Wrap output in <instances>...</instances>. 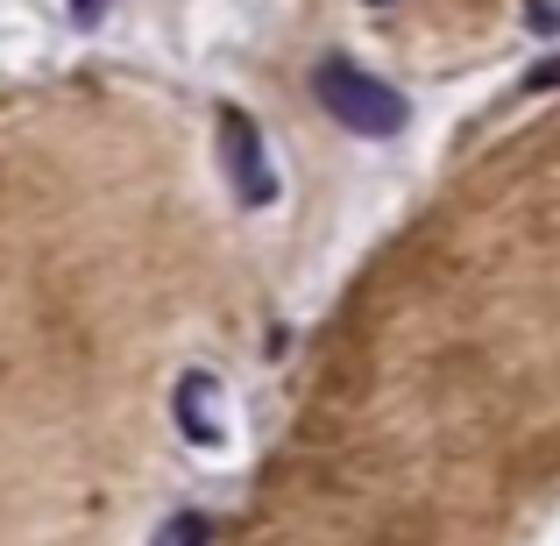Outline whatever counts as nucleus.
Wrapping results in <instances>:
<instances>
[{"mask_svg": "<svg viewBox=\"0 0 560 546\" xmlns=\"http://www.w3.org/2000/svg\"><path fill=\"white\" fill-rule=\"evenodd\" d=\"M370 8H390V0H370Z\"/></svg>", "mask_w": 560, "mask_h": 546, "instance_id": "nucleus-8", "label": "nucleus"}, {"mask_svg": "<svg viewBox=\"0 0 560 546\" xmlns=\"http://www.w3.org/2000/svg\"><path fill=\"white\" fill-rule=\"evenodd\" d=\"M156 546H213V519H206V511H178V519L156 533Z\"/></svg>", "mask_w": 560, "mask_h": 546, "instance_id": "nucleus-4", "label": "nucleus"}, {"mask_svg": "<svg viewBox=\"0 0 560 546\" xmlns=\"http://www.w3.org/2000/svg\"><path fill=\"white\" fill-rule=\"evenodd\" d=\"M553 85H560V57H547V65L525 71V93H553Z\"/></svg>", "mask_w": 560, "mask_h": 546, "instance_id": "nucleus-6", "label": "nucleus"}, {"mask_svg": "<svg viewBox=\"0 0 560 546\" xmlns=\"http://www.w3.org/2000/svg\"><path fill=\"white\" fill-rule=\"evenodd\" d=\"M213 405H220V376H213V369H185V376L171 383V426H178L199 454L228 448V426H220Z\"/></svg>", "mask_w": 560, "mask_h": 546, "instance_id": "nucleus-3", "label": "nucleus"}, {"mask_svg": "<svg viewBox=\"0 0 560 546\" xmlns=\"http://www.w3.org/2000/svg\"><path fill=\"white\" fill-rule=\"evenodd\" d=\"M220 164H228V185H234V199H242V206H256V213H262V206H277L284 178H277L270 150H262L256 114H242V107L220 114Z\"/></svg>", "mask_w": 560, "mask_h": 546, "instance_id": "nucleus-2", "label": "nucleus"}, {"mask_svg": "<svg viewBox=\"0 0 560 546\" xmlns=\"http://www.w3.org/2000/svg\"><path fill=\"white\" fill-rule=\"evenodd\" d=\"M71 8H79V22H85V28H93V22H100V14H107V0H71Z\"/></svg>", "mask_w": 560, "mask_h": 546, "instance_id": "nucleus-7", "label": "nucleus"}, {"mask_svg": "<svg viewBox=\"0 0 560 546\" xmlns=\"http://www.w3.org/2000/svg\"><path fill=\"white\" fill-rule=\"evenodd\" d=\"M518 22L533 28V36H560V0H525Z\"/></svg>", "mask_w": 560, "mask_h": 546, "instance_id": "nucleus-5", "label": "nucleus"}, {"mask_svg": "<svg viewBox=\"0 0 560 546\" xmlns=\"http://www.w3.org/2000/svg\"><path fill=\"white\" fill-rule=\"evenodd\" d=\"M313 100L348 128V136H370V142L405 136V121H411V100L397 93V85H383L376 71L348 65V57H327V65L313 71Z\"/></svg>", "mask_w": 560, "mask_h": 546, "instance_id": "nucleus-1", "label": "nucleus"}]
</instances>
